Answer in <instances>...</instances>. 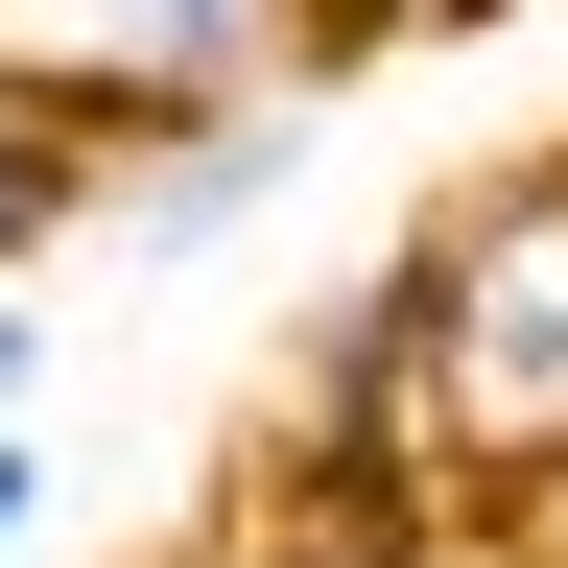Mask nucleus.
<instances>
[{
  "label": "nucleus",
  "mask_w": 568,
  "mask_h": 568,
  "mask_svg": "<svg viewBox=\"0 0 568 568\" xmlns=\"http://www.w3.org/2000/svg\"><path fill=\"white\" fill-rule=\"evenodd\" d=\"M426 284V450H450V521H545L568 497V142L474 166L450 213H403Z\"/></svg>",
  "instance_id": "nucleus-1"
},
{
  "label": "nucleus",
  "mask_w": 568,
  "mask_h": 568,
  "mask_svg": "<svg viewBox=\"0 0 568 568\" xmlns=\"http://www.w3.org/2000/svg\"><path fill=\"white\" fill-rule=\"evenodd\" d=\"M0 95L71 119L95 166H142L237 95H308V0H0Z\"/></svg>",
  "instance_id": "nucleus-2"
},
{
  "label": "nucleus",
  "mask_w": 568,
  "mask_h": 568,
  "mask_svg": "<svg viewBox=\"0 0 568 568\" xmlns=\"http://www.w3.org/2000/svg\"><path fill=\"white\" fill-rule=\"evenodd\" d=\"M261 450H284V474H332V497H403V521H450V450H426V284H403V237L355 261V284H308V308H284Z\"/></svg>",
  "instance_id": "nucleus-3"
},
{
  "label": "nucleus",
  "mask_w": 568,
  "mask_h": 568,
  "mask_svg": "<svg viewBox=\"0 0 568 568\" xmlns=\"http://www.w3.org/2000/svg\"><path fill=\"white\" fill-rule=\"evenodd\" d=\"M308 142H332V95H237V119L142 142V166L95 190V237H119V261H213L237 213H284V190H308Z\"/></svg>",
  "instance_id": "nucleus-4"
},
{
  "label": "nucleus",
  "mask_w": 568,
  "mask_h": 568,
  "mask_svg": "<svg viewBox=\"0 0 568 568\" xmlns=\"http://www.w3.org/2000/svg\"><path fill=\"white\" fill-rule=\"evenodd\" d=\"M426 521H403V497H332V474H213V521H190V568H403Z\"/></svg>",
  "instance_id": "nucleus-5"
},
{
  "label": "nucleus",
  "mask_w": 568,
  "mask_h": 568,
  "mask_svg": "<svg viewBox=\"0 0 568 568\" xmlns=\"http://www.w3.org/2000/svg\"><path fill=\"white\" fill-rule=\"evenodd\" d=\"M95 190H119V166H95V142H71V119H24V95H0V284H24L48 237H95Z\"/></svg>",
  "instance_id": "nucleus-6"
},
{
  "label": "nucleus",
  "mask_w": 568,
  "mask_h": 568,
  "mask_svg": "<svg viewBox=\"0 0 568 568\" xmlns=\"http://www.w3.org/2000/svg\"><path fill=\"white\" fill-rule=\"evenodd\" d=\"M474 24H521V0H308V95L332 71H403V48H474Z\"/></svg>",
  "instance_id": "nucleus-7"
},
{
  "label": "nucleus",
  "mask_w": 568,
  "mask_h": 568,
  "mask_svg": "<svg viewBox=\"0 0 568 568\" xmlns=\"http://www.w3.org/2000/svg\"><path fill=\"white\" fill-rule=\"evenodd\" d=\"M48 497H71V474H48V426H0V568L48 545Z\"/></svg>",
  "instance_id": "nucleus-8"
},
{
  "label": "nucleus",
  "mask_w": 568,
  "mask_h": 568,
  "mask_svg": "<svg viewBox=\"0 0 568 568\" xmlns=\"http://www.w3.org/2000/svg\"><path fill=\"white\" fill-rule=\"evenodd\" d=\"M403 568H568V545H545V521H426Z\"/></svg>",
  "instance_id": "nucleus-9"
},
{
  "label": "nucleus",
  "mask_w": 568,
  "mask_h": 568,
  "mask_svg": "<svg viewBox=\"0 0 568 568\" xmlns=\"http://www.w3.org/2000/svg\"><path fill=\"white\" fill-rule=\"evenodd\" d=\"M0 426H48V308L0 284Z\"/></svg>",
  "instance_id": "nucleus-10"
}]
</instances>
